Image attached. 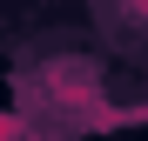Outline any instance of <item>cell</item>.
Masks as SVG:
<instances>
[{
  "label": "cell",
  "mask_w": 148,
  "mask_h": 141,
  "mask_svg": "<svg viewBox=\"0 0 148 141\" xmlns=\"http://www.w3.org/2000/svg\"><path fill=\"white\" fill-rule=\"evenodd\" d=\"M0 141H27V128H20L14 114H0Z\"/></svg>",
  "instance_id": "6da1fadb"
}]
</instances>
